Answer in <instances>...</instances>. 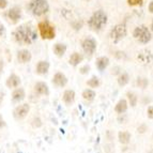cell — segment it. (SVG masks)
<instances>
[{
	"label": "cell",
	"mask_w": 153,
	"mask_h": 153,
	"mask_svg": "<svg viewBox=\"0 0 153 153\" xmlns=\"http://www.w3.org/2000/svg\"><path fill=\"white\" fill-rule=\"evenodd\" d=\"M13 36H14L15 41L21 45H30L38 38L36 30L33 29L32 26L28 25V24L17 27L15 31L13 32Z\"/></svg>",
	"instance_id": "1"
},
{
	"label": "cell",
	"mask_w": 153,
	"mask_h": 153,
	"mask_svg": "<svg viewBox=\"0 0 153 153\" xmlns=\"http://www.w3.org/2000/svg\"><path fill=\"white\" fill-rule=\"evenodd\" d=\"M75 97H76V94H75L74 90L68 89V90H65V91L63 92V94H62V101H63V103L66 106H70V105H72L74 103Z\"/></svg>",
	"instance_id": "17"
},
{
	"label": "cell",
	"mask_w": 153,
	"mask_h": 153,
	"mask_svg": "<svg viewBox=\"0 0 153 153\" xmlns=\"http://www.w3.org/2000/svg\"><path fill=\"white\" fill-rule=\"evenodd\" d=\"M126 33H128L126 26L124 24H118V25H116L110 30L109 36L112 41H114V43H118V42L121 41L122 39H124L126 36Z\"/></svg>",
	"instance_id": "6"
},
{
	"label": "cell",
	"mask_w": 153,
	"mask_h": 153,
	"mask_svg": "<svg viewBox=\"0 0 153 153\" xmlns=\"http://www.w3.org/2000/svg\"><path fill=\"white\" fill-rule=\"evenodd\" d=\"M22 84V79L21 77L16 75L15 73H12V74L9 75V77L5 80V86L10 89H15V88L19 87Z\"/></svg>",
	"instance_id": "12"
},
{
	"label": "cell",
	"mask_w": 153,
	"mask_h": 153,
	"mask_svg": "<svg viewBox=\"0 0 153 153\" xmlns=\"http://www.w3.org/2000/svg\"><path fill=\"white\" fill-rule=\"evenodd\" d=\"M5 126H7V122H5L4 118H3L2 116L0 115V130H2V128H4Z\"/></svg>",
	"instance_id": "32"
},
{
	"label": "cell",
	"mask_w": 153,
	"mask_h": 153,
	"mask_svg": "<svg viewBox=\"0 0 153 153\" xmlns=\"http://www.w3.org/2000/svg\"><path fill=\"white\" fill-rule=\"evenodd\" d=\"M137 85L139 86V88L141 89H146L147 86L149 85V82L147 78H138L137 79Z\"/></svg>",
	"instance_id": "28"
},
{
	"label": "cell",
	"mask_w": 153,
	"mask_h": 153,
	"mask_svg": "<svg viewBox=\"0 0 153 153\" xmlns=\"http://www.w3.org/2000/svg\"><path fill=\"white\" fill-rule=\"evenodd\" d=\"M82 97L85 101H87V102H92V101L95 99V92H94V90H92V89H86L82 91Z\"/></svg>",
	"instance_id": "22"
},
{
	"label": "cell",
	"mask_w": 153,
	"mask_h": 153,
	"mask_svg": "<svg viewBox=\"0 0 153 153\" xmlns=\"http://www.w3.org/2000/svg\"><path fill=\"white\" fill-rule=\"evenodd\" d=\"M54 54L56 55L57 57H62L64 56V54H65L66 51V45L65 44H62V43H56L54 45Z\"/></svg>",
	"instance_id": "20"
},
{
	"label": "cell",
	"mask_w": 153,
	"mask_h": 153,
	"mask_svg": "<svg viewBox=\"0 0 153 153\" xmlns=\"http://www.w3.org/2000/svg\"><path fill=\"white\" fill-rule=\"evenodd\" d=\"M28 10L34 16H42L49 11V4L46 0H32L28 4Z\"/></svg>",
	"instance_id": "3"
},
{
	"label": "cell",
	"mask_w": 153,
	"mask_h": 153,
	"mask_svg": "<svg viewBox=\"0 0 153 153\" xmlns=\"http://www.w3.org/2000/svg\"><path fill=\"white\" fill-rule=\"evenodd\" d=\"M39 31H40V34H41L42 39L44 40H53L56 36V29H55V26L51 25L49 22L44 21L39 23L38 25Z\"/></svg>",
	"instance_id": "5"
},
{
	"label": "cell",
	"mask_w": 153,
	"mask_h": 153,
	"mask_svg": "<svg viewBox=\"0 0 153 153\" xmlns=\"http://www.w3.org/2000/svg\"><path fill=\"white\" fill-rule=\"evenodd\" d=\"M118 138H119L120 143H122V145H128L131 141V134L128 132H119Z\"/></svg>",
	"instance_id": "23"
},
{
	"label": "cell",
	"mask_w": 153,
	"mask_h": 153,
	"mask_svg": "<svg viewBox=\"0 0 153 153\" xmlns=\"http://www.w3.org/2000/svg\"><path fill=\"white\" fill-rule=\"evenodd\" d=\"M30 112V105L28 103H23V104L17 105L14 109H13V118L16 121H23L25 120L28 114Z\"/></svg>",
	"instance_id": "7"
},
{
	"label": "cell",
	"mask_w": 153,
	"mask_h": 153,
	"mask_svg": "<svg viewBox=\"0 0 153 153\" xmlns=\"http://www.w3.org/2000/svg\"><path fill=\"white\" fill-rule=\"evenodd\" d=\"M49 71V62L46 60L39 61L36 65V73L38 75H46Z\"/></svg>",
	"instance_id": "16"
},
{
	"label": "cell",
	"mask_w": 153,
	"mask_h": 153,
	"mask_svg": "<svg viewBox=\"0 0 153 153\" xmlns=\"http://www.w3.org/2000/svg\"><path fill=\"white\" fill-rule=\"evenodd\" d=\"M3 95H4V93L0 91V106H1V104H2V102H3V97H4Z\"/></svg>",
	"instance_id": "36"
},
{
	"label": "cell",
	"mask_w": 153,
	"mask_h": 153,
	"mask_svg": "<svg viewBox=\"0 0 153 153\" xmlns=\"http://www.w3.org/2000/svg\"><path fill=\"white\" fill-rule=\"evenodd\" d=\"M107 24V15L103 10H97L88 19V26L93 31H100Z\"/></svg>",
	"instance_id": "2"
},
{
	"label": "cell",
	"mask_w": 153,
	"mask_h": 153,
	"mask_svg": "<svg viewBox=\"0 0 153 153\" xmlns=\"http://www.w3.org/2000/svg\"><path fill=\"white\" fill-rule=\"evenodd\" d=\"M126 110H128V101L124 99L120 100L115 106V111L121 115V114H124Z\"/></svg>",
	"instance_id": "19"
},
{
	"label": "cell",
	"mask_w": 153,
	"mask_h": 153,
	"mask_svg": "<svg viewBox=\"0 0 153 153\" xmlns=\"http://www.w3.org/2000/svg\"><path fill=\"white\" fill-rule=\"evenodd\" d=\"M51 82H53V85L56 86V87L62 88L68 84V77H66L63 73H61V72H57V73H55L54 76H53Z\"/></svg>",
	"instance_id": "11"
},
{
	"label": "cell",
	"mask_w": 153,
	"mask_h": 153,
	"mask_svg": "<svg viewBox=\"0 0 153 153\" xmlns=\"http://www.w3.org/2000/svg\"><path fill=\"white\" fill-rule=\"evenodd\" d=\"M151 31H153V21H152V23H151Z\"/></svg>",
	"instance_id": "39"
},
{
	"label": "cell",
	"mask_w": 153,
	"mask_h": 153,
	"mask_svg": "<svg viewBox=\"0 0 153 153\" xmlns=\"http://www.w3.org/2000/svg\"><path fill=\"white\" fill-rule=\"evenodd\" d=\"M147 116H148L149 119H152L153 120V106H149L148 109H147Z\"/></svg>",
	"instance_id": "31"
},
{
	"label": "cell",
	"mask_w": 153,
	"mask_h": 153,
	"mask_svg": "<svg viewBox=\"0 0 153 153\" xmlns=\"http://www.w3.org/2000/svg\"><path fill=\"white\" fill-rule=\"evenodd\" d=\"M2 69H3V63L2 61H0V72L2 71Z\"/></svg>",
	"instance_id": "38"
},
{
	"label": "cell",
	"mask_w": 153,
	"mask_h": 153,
	"mask_svg": "<svg viewBox=\"0 0 153 153\" xmlns=\"http://www.w3.org/2000/svg\"><path fill=\"white\" fill-rule=\"evenodd\" d=\"M97 68L99 69V71H104L106 68L108 66L109 64V59L107 57H100V58L97 59Z\"/></svg>",
	"instance_id": "21"
},
{
	"label": "cell",
	"mask_w": 153,
	"mask_h": 153,
	"mask_svg": "<svg viewBox=\"0 0 153 153\" xmlns=\"http://www.w3.org/2000/svg\"><path fill=\"white\" fill-rule=\"evenodd\" d=\"M30 125L33 128H40L42 125H43V121H42V119L39 117V116H36V117H33V119L31 120Z\"/></svg>",
	"instance_id": "26"
},
{
	"label": "cell",
	"mask_w": 153,
	"mask_h": 153,
	"mask_svg": "<svg viewBox=\"0 0 153 153\" xmlns=\"http://www.w3.org/2000/svg\"><path fill=\"white\" fill-rule=\"evenodd\" d=\"M33 91L36 93V95H49V88H48V85L46 84L44 82H36L33 86Z\"/></svg>",
	"instance_id": "9"
},
{
	"label": "cell",
	"mask_w": 153,
	"mask_h": 153,
	"mask_svg": "<svg viewBox=\"0 0 153 153\" xmlns=\"http://www.w3.org/2000/svg\"><path fill=\"white\" fill-rule=\"evenodd\" d=\"M8 18L12 23H17L22 17V10L18 7H13L8 11Z\"/></svg>",
	"instance_id": "13"
},
{
	"label": "cell",
	"mask_w": 153,
	"mask_h": 153,
	"mask_svg": "<svg viewBox=\"0 0 153 153\" xmlns=\"http://www.w3.org/2000/svg\"><path fill=\"white\" fill-rule=\"evenodd\" d=\"M143 0H128V2L130 5H140L143 3Z\"/></svg>",
	"instance_id": "30"
},
{
	"label": "cell",
	"mask_w": 153,
	"mask_h": 153,
	"mask_svg": "<svg viewBox=\"0 0 153 153\" xmlns=\"http://www.w3.org/2000/svg\"><path fill=\"white\" fill-rule=\"evenodd\" d=\"M82 48L85 51V54L91 56L97 49V42L93 38H86L82 42Z\"/></svg>",
	"instance_id": "8"
},
{
	"label": "cell",
	"mask_w": 153,
	"mask_h": 153,
	"mask_svg": "<svg viewBox=\"0 0 153 153\" xmlns=\"http://www.w3.org/2000/svg\"><path fill=\"white\" fill-rule=\"evenodd\" d=\"M3 33H4V26H3L2 23L0 22V38L3 36Z\"/></svg>",
	"instance_id": "35"
},
{
	"label": "cell",
	"mask_w": 153,
	"mask_h": 153,
	"mask_svg": "<svg viewBox=\"0 0 153 153\" xmlns=\"http://www.w3.org/2000/svg\"><path fill=\"white\" fill-rule=\"evenodd\" d=\"M26 97V91L24 88L17 87L13 90L12 92V101L14 103H21L23 102Z\"/></svg>",
	"instance_id": "14"
},
{
	"label": "cell",
	"mask_w": 153,
	"mask_h": 153,
	"mask_svg": "<svg viewBox=\"0 0 153 153\" xmlns=\"http://www.w3.org/2000/svg\"><path fill=\"white\" fill-rule=\"evenodd\" d=\"M149 11H150L151 13H153V1H151L150 4H149Z\"/></svg>",
	"instance_id": "37"
},
{
	"label": "cell",
	"mask_w": 153,
	"mask_h": 153,
	"mask_svg": "<svg viewBox=\"0 0 153 153\" xmlns=\"http://www.w3.org/2000/svg\"><path fill=\"white\" fill-rule=\"evenodd\" d=\"M128 103L132 107H135L136 105H137V101H138V97L137 95L134 93V92H128Z\"/></svg>",
	"instance_id": "25"
},
{
	"label": "cell",
	"mask_w": 153,
	"mask_h": 153,
	"mask_svg": "<svg viewBox=\"0 0 153 153\" xmlns=\"http://www.w3.org/2000/svg\"><path fill=\"white\" fill-rule=\"evenodd\" d=\"M133 36H134L139 43H143V44H147L148 42H150L151 39H152L151 31L149 30L148 27H146L145 25L137 26V27L134 29Z\"/></svg>",
	"instance_id": "4"
},
{
	"label": "cell",
	"mask_w": 153,
	"mask_h": 153,
	"mask_svg": "<svg viewBox=\"0 0 153 153\" xmlns=\"http://www.w3.org/2000/svg\"><path fill=\"white\" fill-rule=\"evenodd\" d=\"M137 131H138V133H141V134H143V133H145L146 131H147V126H146V125H141V126H139V128H137Z\"/></svg>",
	"instance_id": "34"
},
{
	"label": "cell",
	"mask_w": 153,
	"mask_h": 153,
	"mask_svg": "<svg viewBox=\"0 0 153 153\" xmlns=\"http://www.w3.org/2000/svg\"><path fill=\"white\" fill-rule=\"evenodd\" d=\"M128 82H130V76H128V73H122V74H120L119 77H118V84H119V86H121V87L128 85Z\"/></svg>",
	"instance_id": "24"
},
{
	"label": "cell",
	"mask_w": 153,
	"mask_h": 153,
	"mask_svg": "<svg viewBox=\"0 0 153 153\" xmlns=\"http://www.w3.org/2000/svg\"><path fill=\"white\" fill-rule=\"evenodd\" d=\"M137 59L141 64H150L153 61V54L149 49H143L138 53Z\"/></svg>",
	"instance_id": "10"
},
{
	"label": "cell",
	"mask_w": 153,
	"mask_h": 153,
	"mask_svg": "<svg viewBox=\"0 0 153 153\" xmlns=\"http://www.w3.org/2000/svg\"><path fill=\"white\" fill-rule=\"evenodd\" d=\"M84 60V56L79 53H73V54L70 56L69 59V63L71 64L72 66H77L80 62H82Z\"/></svg>",
	"instance_id": "18"
},
{
	"label": "cell",
	"mask_w": 153,
	"mask_h": 153,
	"mask_svg": "<svg viewBox=\"0 0 153 153\" xmlns=\"http://www.w3.org/2000/svg\"><path fill=\"white\" fill-rule=\"evenodd\" d=\"M8 7V0H0V9H5Z\"/></svg>",
	"instance_id": "33"
},
{
	"label": "cell",
	"mask_w": 153,
	"mask_h": 153,
	"mask_svg": "<svg viewBox=\"0 0 153 153\" xmlns=\"http://www.w3.org/2000/svg\"><path fill=\"white\" fill-rule=\"evenodd\" d=\"M87 85L90 88H97L100 86V80L97 76H93L87 82Z\"/></svg>",
	"instance_id": "27"
},
{
	"label": "cell",
	"mask_w": 153,
	"mask_h": 153,
	"mask_svg": "<svg viewBox=\"0 0 153 153\" xmlns=\"http://www.w3.org/2000/svg\"><path fill=\"white\" fill-rule=\"evenodd\" d=\"M89 71H90V65H84L82 68H80V70H79V73L80 74H82V75H85V74H88L89 73Z\"/></svg>",
	"instance_id": "29"
},
{
	"label": "cell",
	"mask_w": 153,
	"mask_h": 153,
	"mask_svg": "<svg viewBox=\"0 0 153 153\" xmlns=\"http://www.w3.org/2000/svg\"><path fill=\"white\" fill-rule=\"evenodd\" d=\"M16 58H17V61L19 63H28L32 59V55H31V53L28 49H22V51H19L17 53Z\"/></svg>",
	"instance_id": "15"
}]
</instances>
